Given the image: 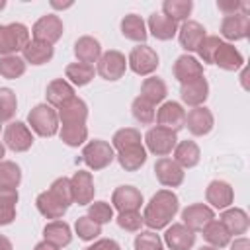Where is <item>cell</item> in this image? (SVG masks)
<instances>
[{
	"label": "cell",
	"instance_id": "6da1fadb",
	"mask_svg": "<svg viewBox=\"0 0 250 250\" xmlns=\"http://www.w3.org/2000/svg\"><path fill=\"white\" fill-rule=\"evenodd\" d=\"M180 209V199L172 189H158L150 201L145 205L143 211V223L150 229V230H160L166 229L172 219L176 217Z\"/></svg>",
	"mask_w": 250,
	"mask_h": 250
},
{
	"label": "cell",
	"instance_id": "7a4b0ae2",
	"mask_svg": "<svg viewBox=\"0 0 250 250\" xmlns=\"http://www.w3.org/2000/svg\"><path fill=\"white\" fill-rule=\"evenodd\" d=\"M29 41L31 33L23 23L14 21L8 25H0V57L18 55Z\"/></svg>",
	"mask_w": 250,
	"mask_h": 250
},
{
	"label": "cell",
	"instance_id": "3957f363",
	"mask_svg": "<svg viewBox=\"0 0 250 250\" xmlns=\"http://www.w3.org/2000/svg\"><path fill=\"white\" fill-rule=\"evenodd\" d=\"M27 127L39 137H53L59 131L57 109L49 104H37L27 113Z\"/></svg>",
	"mask_w": 250,
	"mask_h": 250
},
{
	"label": "cell",
	"instance_id": "277c9868",
	"mask_svg": "<svg viewBox=\"0 0 250 250\" xmlns=\"http://www.w3.org/2000/svg\"><path fill=\"white\" fill-rule=\"evenodd\" d=\"M82 160L90 170H104L115 160V150L107 141L94 139L88 141L82 148Z\"/></svg>",
	"mask_w": 250,
	"mask_h": 250
},
{
	"label": "cell",
	"instance_id": "5b68a950",
	"mask_svg": "<svg viewBox=\"0 0 250 250\" xmlns=\"http://www.w3.org/2000/svg\"><path fill=\"white\" fill-rule=\"evenodd\" d=\"M158 55L152 47H148L146 43L137 45L131 49L129 57H127V66L139 74V76H150L156 68H158Z\"/></svg>",
	"mask_w": 250,
	"mask_h": 250
},
{
	"label": "cell",
	"instance_id": "8992f818",
	"mask_svg": "<svg viewBox=\"0 0 250 250\" xmlns=\"http://www.w3.org/2000/svg\"><path fill=\"white\" fill-rule=\"evenodd\" d=\"M145 145H146L145 148L148 152L162 158V156H168L174 150V146L178 145V137H176L174 131L164 129L160 125H154L145 133Z\"/></svg>",
	"mask_w": 250,
	"mask_h": 250
},
{
	"label": "cell",
	"instance_id": "52a82bcc",
	"mask_svg": "<svg viewBox=\"0 0 250 250\" xmlns=\"http://www.w3.org/2000/svg\"><path fill=\"white\" fill-rule=\"evenodd\" d=\"M127 70V59L121 51H115V49H109L105 53H102V57L98 59V66H96V72L104 78V80H109V82H115L119 78H123Z\"/></svg>",
	"mask_w": 250,
	"mask_h": 250
},
{
	"label": "cell",
	"instance_id": "ba28073f",
	"mask_svg": "<svg viewBox=\"0 0 250 250\" xmlns=\"http://www.w3.org/2000/svg\"><path fill=\"white\" fill-rule=\"evenodd\" d=\"M62 31H64L62 20H61L57 14L41 16V18L33 23V27H31L33 39H35V41L49 43V45H55V43L62 37Z\"/></svg>",
	"mask_w": 250,
	"mask_h": 250
},
{
	"label": "cell",
	"instance_id": "9c48e42d",
	"mask_svg": "<svg viewBox=\"0 0 250 250\" xmlns=\"http://www.w3.org/2000/svg\"><path fill=\"white\" fill-rule=\"evenodd\" d=\"M33 145L31 129L21 121H10L4 129V146L14 152H25Z\"/></svg>",
	"mask_w": 250,
	"mask_h": 250
},
{
	"label": "cell",
	"instance_id": "30bf717a",
	"mask_svg": "<svg viewBox=\"0 0 250 250\" xmlns=\"http://www.w3.org/2000/svg\"><path fill=\"white\" fill-rule=\"evenodd\" d=\"M156 123L164 129H170L174 133H178L180 129H184L186 125V109L182 104L178 102H164L158 111H156Z\"/></svg>",
	"mask_w": 250,
	"mask_h": 250
},
{
	"label": "cell",
	"instance_id": "8fae6325",
	"mask_svg": "<svg viewBox=\"0 0 250 250\" xmlns=\"http://www.w3.org/2000/svg\"><path fill=\"white\" fill-rule=\"evenodd\" d=\"M154 176L164 188H178V186H182L186 172L174 158L162 156L154 164Z\"/></svg>",
	"mask_w": 250,
	"mask_h": 250
},
{
	"label": "cell",
	"instance_id": "7c38bea8",
	"mask_svg": "<svg viewBox=\"0 0 250 250\" xmlns=\"http://www.w3.org/2000/svg\"><path fill=\"white\" fill-rule=\"evenodd\" d=\"M70 188H72V201L76 205H90L94 201V178L92 172L88 170H78L70 178Z\"/></svg>",
	"mask_w": 250,
	"mask_h": 250
},
{
	"label": "cell",
	"instance_id": "4fadbf2b",
	"mask_svg": "<svg viewBox=\"0 0 250 250\" xmlns=\"http://www.w3.org/2000/svg\"><path fill=\"white\" fill-rule=\"evenodd\" d=\"M215 125V117L211 113L209 107L205 105H199V107H191L188 113H186V125L188 131L193 135V137H203L207 133H211Z\"/></svg>",
	"mask_w": 250,
	"mask_h": 250
},
{
	"label": "cell",
	"instance_id": "5bb4252c",
	"mask_svg": "<svg viewBox=\"0 0 250 250\" xmlns=\"http://www.w3.org/2000/svg\"><path fill=\"white\" fill-rule=\"evenodd\" d=\"M205 37H207L205 27L195 20L182 21V25L178 27V41H180L182 49L188 53H195Z\"/></svg>",
	"mask_w": 250,
	"mask_h": 250
},
{
	"label": "cell",
	"instance_id": "9a60e30c",
	"mask_svg": "<svg viewBox=\"0 0 250 250\" xmlns=\"http://www.w3.org/2000/svg\"><path fill=\"white\" fill-rule=\"evenodd\" d=\"M205 201L211 209H227L234 201V189L225 180H213L205 189Z\"/></svg>",
	"mask_w": 250,
	"mask_h": 250
},
{
	"label": "cell",
	"instance_id": "2e32d148",
	"mask_svg": "<svg viewBox=\"0 0 250 250\" xmlns=\"http://www.w3.org/2000/svg\"><path fill=\"white\" fill-rule=\"evenodd\" d=\"M164 242L170 250H189L195 244V232L184 223H172L166 227Z\"/></svg>",
	"mask_w": 250,
	"mask_h": 250
},
{
	"label": "cell",
	"instance_id": "e0dca14e",
	"mask_svg": "<svg viewBox=\"0 0 250 250\" xmlns=\"http://www.w3.org/2000/svg\"><path fill=\"white\" fill-rule=\"evenodd\" d=\"M221 35L227 41H240L250 35V18L244 14L225 16L221 20Z\"/></svg>",
	"mask_w": 250,
	"mask_h": 250
},
{
	"label": "cell",
	"instance_id": "ac0fdd59",
	"mask_svg": "<svg viewBox=\"0 0 250 250\" xmlns=\"http://www.w3.org/2000/svg\"><path fill=\"white\" fill-rule=\"evenodd\" d=\"M143 205V193L135 186H119L111 193V207L121 211H139Z\"/></svg>",
	"mask_w": 250,
	"mask_h": 250
},
{
	"label": "cell",
	"instance_id": "d6986e66",
	"mask_svg": "<svg viewBox=\"0 0 250 250\" xmlns=\"http://www.w3.org/2000/svg\"><path fill=\"white\" fill-rule=\"evenodd\" d=\"M213 219H215V213H213V209H211L209 205H205V203H191V205H188V207L182 211V223H184L188 229H191L193 232L203 230V227H205L209 221H213Z\"/></svg>",
	"mask_w": 250,
	"mask_h": 250
},
{
	"label": "cell",
	"instance_id": "ffe728a7",
	"mask_svg": "<svg viewBox=\"0 0 250 250\" xmlns=\"http://www.w3.org/2000/svg\"><path fill=\"white\" fill-rule=\"evenodd\" d=\"M172 72H174V78L180 82V84H186V82H191L195 78H201L203 76V64L191 57V55H180L172 66Z\"/></svg>",
	"mask_w": 250,
	"mask_h": 250
},
{
	"label": "cell",
	"instance_id": "44dd1931",
	"mask_svg": "<svg viewBox=\"0 0 250 250\" xmlns=\"http://www.w3.org/2000/svg\"><path fill=\"white\" fill-rule=\"evenodd\" d=\"M180 98L186 105L189 107H199L205 104V100L209 98V84L205 80V76L195 78L191 82H186L180 86Z\"/></svg>",
	"mask_w": 250,
	"mask_h": 250
},
{
	"label": "cell",
	"instance_id": "7402d4cb",
	"mask_svg": "<svg viewBox=\"0 0 250 250\" xmlns=\"http://www.w3.org/2000/svg\"><path fill=\"white\" fill-rule=\"evenodd\" d=\"M146 31L158 41H170L178 33V23L170 18H166L162 12H152L146 21Z\"/></svg>",
	"mask_w": 250,
	"mask_h": 250
},
{
	"label": "cell",
	"instance_id": "603a6c76",
	"mask_svg": "<svg viewBox=\"0 0 250 250\" xmlns=\"http://www.w3.org/2000/svg\"><path fill=\"white\" fill-rule=\"evenodd\" d=\"M213 64H217L223 70L234 72V70L244 66V57L240 55V51L232 43L221 41V45H219V49H217V53L213 57Z\"/></svg>",
	"mask_w": 250,
	"mask_h": 250
},
{
	"label": "cell",
	"instance_id": "cb8c5ba5",
	"mask_svg": "<svg viewBox=\"0 0 250 250\" xmlns=\"http://www.w3.org/2000/svg\"><path fill=\"white\" fill-rule=\"evenodd\" d=\"M45 98H47V104L51 107L59 109L61 105H64L66 102H70L74 98V86L66 78H55L47 84Z\"/></svg>",
	"mask_w": 250,
	"mask_h": 250
},
{
	"label": "cell",
	"instance_id": "d4e9b609",
	"mask_svg": "<svg viewBox=\"0 0 250 250\" xmlns=\"http://www.w3.org/2000/svg\"><path fill=\"white\" fill-rule=\"evenodd\" d=\"M219 221L223 223V227L229 230L230 236L246 234V230L250 227V219H248L246 211L240 209V207H227V209H223Z\"/></svg>",
	"mask_w": 250,
	"mask_h": 250
},
{
	"label": "cell",
	"instance_id": "484cf974",
	"mask_svg": "<svg viewBox=\"0 0 250 250\" xmlns=\"http://www.w3.org/2000/svg\"><path fill=\"white\" fill-rule=\"evenodd\" d=\"M57 117L61 125H70V123H86L88 119V105L82 98H72L64 105L57 109Z\"/></svg>",
	"mask_w": 250,
	"mask_h": 250
},
{
	"label": "cell",
	"instance_id": "4316f807",
	"mask_svg": "<svg viewBox=\"0 0 250 250\" xmlns=\"http://www.w3.org/2000/svg\"><path fill=\"white\" fill-rule=\"evenodd\" d=\"M74 57L78 59V62H84V64L98 62V59L102 57L100 41L96 37H90V35L78 37L76 43H74Z\"/></svg>",
	"mask_w": 250,
	"mask_h": 250
},
{
	"label": "cell",
	"instance_id": "83f0119b",
	"mask_svg": "<svg viewBox=\"0 0 250 250\" xmlns=\"http://www.w3.org/2000/svg\"><path fill=\"white\" fill-rule=\"evenodd\" d=\"M43 240L55 244L57 248H64L72 242V230H70L68 223L57 219L43 227Z\"/></svg>",
	"mask_w": 250,
	"mask_h": 250
},
{
	"label": "cell",
	"instance_id": "f1b7e54d",
	"mask_svg": "<svg viewBox=\"0 0 250 250\" xmlns=\"http://www.w3.org/2000/svg\"><path fill=\"white\" fill-rule=\"evenodd\" d=\"M53 55H55L53 45L43 43V41H35V39H31L21 51V59L25 61V64L29 62V64H35V66L49 62L53 59Z\"/></svg>",
	"mask_w": 250,
	"mask_h": 250
},
{
	"label": "cell",
	"instance_id": "f546056e",
	"mask_svg": "<svg viewBox=\"0 0 250 250\" xmlns=\"http://www.w3.org/2000/svg\"><path fill=\"white\" fill-rule=\"evenodd\" d=\"M115 158H117L119 166L125 172H135V170H139L146 162V148L143 146V143L141 145H133V146L117 150Z\"/></svg>",
	"mask_w": 250,
	"mask_h": 250
},
{
	"label": "cell",
	"instance_id": "4dcf8cb0",
	"mask_svg": "<svg viewBox=\"0 0 250 250\" xmlns=\"http://www.w3.org/2000/svg\"><path fill=\"white\" fill-rule=\"evenodd\" d=\"M174 160L186 170V168H193L199 164V158H201V150L197 146L195 141H178V145L174 146Z\"/></svg>",
	"mask_w": 250,
	"mask_h": 250
},
{
	"label": "cell",
	"instance_id": "1f68e13d",
	"mask_svg": "<svg viewBox=\"0 0 250 250\" xmlns=\"http://www.w3.org/2000/svg\"><path fill=\"white\" fill-rule=\"evenodd\" d=\"M121 33L125 39L129 41H135L139 45H143L148 37V31H146V23L141 16L137 14H127L123 20H121Z\"/></svg>",
	"mask_w": 250,
	"mask_h": 250
},
{
	"label": "cell",
	"instance_id": "d6a6232c",
	"mask_svg": "<svg viewBox=\"0 0 250 250\" xmlns=\"http://www.w3.org/2000/svg\"><path fill=\"white\" fill-rule=\"evenodd\" d=\"M35 205H37V211H39L45 219H53V221L62 219L64 213L68 211V207H64L49 189H47V191H41V193L37 195Z\"/></svg>",
	"mask_w": 250,
	"mask_h": 250
},
{
	"label": "cell",
	"instance_id": "836d02e7",
	"mask_svg": "<svg viewBox=\"0 0 250 250\" xmlns=\"http://www.w3.org/2000/svg\"><path fill=\"white\" fill-rule=\"evenodd\" d=\"M166 94H168L166 82H164L162 78H158V76H148V78H145L143 84H141V98H145V100L150 102L152 105L164 102Z\"/></svg>",
	"mask_w": 250,
	"mask_h": 250
},
{
	"label": "cell",
	"instance_id": "e575fe53",
	"mask_svg": "<svg viewBox=\"0 0 250 250\" xmlns=\"http://www.w3.org/2000/svg\"><path fill=\"white\" fill-rule=\"evenodd\" d=\"M203 238L207 240V244L209 246H215V248H225V246H229L230 244V234H229V230L223 227V223L219 221V219H213V221H209L205 227H203Z\"/></svg>",
	"mask_w": 250,
	"mask_h": 250
},
{
	"label": "cell",
	"instance_id": "d590c367",
	"mask_svg": "<svg viewBox=\"0 0 250 250\" xmlns=\"http://www.w3.org/2000/svg\"><path fill=\"white\" fill-rule=\"evenodd\" d=\"M96 74L94 64H84V62H70L64 68V76L72 86H86L92 82Z\"/></svg>",
	"mask_w": 250,
	"mask_h": 250
},
{
	"label": "cell",
	"instance_id": "8d00e7d4",
	"mask_svg": "<svg viewBox=\"0 0 250 250\" xmlns=\"http://www.w3.org/2000/svg\"><path fill=\"white\" fill-rule=\"evenodd\" d=\"M191 10H193V2L191 0H164L162 2V14L166 18L174 20L176 23L188 21Z\"/></svg>",
	"mask_w": 250,
	"mask_h": 250
},
{
	"label": "cell",
	"instance_id": "74e56055",
	"mask_svg": "<svg viewBox=\"0 0 250 250\" xmlns=\"http://www.w3.org/2000/svg\"><path fill=\"white\" fill-rule=\"evenodd\" d=\"M59 137L64 145L68 146H80L88 141V127L86 123H70V125H61Z\"/></svg>",
	"mask_w": 250,
	"mask_h": 250
},
{
	"label": "cell",
	"instance_id": "f35d334b",
	"mask_svg": "<svg viewBox=\"0 0 250 250\" xmlns=\"http://www.w3.org/2000/svg\"><path fill=\"white\" fill-rule=\"evenodd\" d=\"M18 189H4L0 188V227L10 225L16 219V203H18Z\"/></svg>",
	"mask_w": 250,
	"mask_h": 250
},
{
	"label": "cell",
	"instance_id": "ab89813d",
	"mask_svg": "<svg viewBox=\"0 0 250 250\" xmlns=\"http://www.w3.org/2000/svg\"><path fill=\"white\" fill-rule=\"evenodd\" d=\"M21 182V170L16 162L12 160H2L0 162V188L4 189H18Z\"/></svg>",
	"mask_w": 250,
	"mask_h": 250
},
{
	"label": "cell",
	"instance_id": "60d3db41",
	"mask_svg": "<svg viewBox=\"0 0 250 250\" xmlns=\"http://www.w3.org/2000/svg\"><path fill=\"white\" fill-rule=\"evenodd\" d=\"M141 143H143L141 131L135 129V127H123V129L115 131L113 137H111L113 150H121V148H127V146H133V145H141Z\"/></svg>",
	"mask_w": 250,
	"mask_h": 250
},
{
	"label": "cell",
	"instance_id": "b9f144b4",
	"mask_svg": "<svg viewBox=\"0 0 250 250\" xmlns=\"http://www.w3.org/2000/svg\"><path fill=\"white\" fill-rule=\"evenodd\" d=\"M25 72V61L18 55L0 57V76L8 80H16Z\"/></svg>",
	"mask_w": 250,
	"mask_h": 250
},
{
	"label": "cell",
	"instance_id": "7bdbcfd3",
	"mask_svg": "<svg viewBox=\"0 0 250 250\" xmlns=\"http://www.w3.org/2000/svg\"><path fill=\"white\" fill-rule=\"evenodd\" d=\"M18 111V98L12 88H0V123L12 121Z\"/></svg>",
	"mask_w": 250,
	"mask_h": 250
},
{
	"label": "cell",
	"instance_id": "ee69618b",
	"mask_svg": "<svg viewBox=\"0 0 250 250\" xmlns=\"http://www.w3.org/2000/svg\"><path fill=\"white\" fill-rule=\"evenodd\" d=\"M131 111H133V117L141 123V125H150L154 123V117H156V111H154V105L150 102H146L145 98L137 96L131 104Z\"/></svg>",
	"mask_w": 250,
	"mask_h": 250
},
{
	"label": "cell",
	"instance_id": "f6af8a7d",
	"mask_svg": "<svg viewBox=\"0 0 250 250\" xmlns=\"http://www.w3.org/2000/svg\"><path fill=\"white\" fill-rule=\"evenodd\" d=\"M74 232L78 234V238L80 240H96L100 234H102V225H98V223H94L88 215H84V217H78L76 219V223H74Z\"/></svg>",
	"mask_w": 250,
	"mask_h": 250
},
{
	"label": "cell",
	"instance_id": "bcb514c9",
	"mask_svg": "<svg viewBox=\"0 0 250 250\" xmlns=\"http://www.w3.org/2000/svg\"><path fill=\"white\" fill-rule=\"evenodd\" d=\"M133 246L135 250H164V242L154 230H139Z\"/></svg>",
	"mask_w": 250,
	"mask_h": 250
},
{
	"label": "cell",
	"instance_id": "7dc6e473",
	"mask_svg": "<svg viewBox=\"0 0 250 250\" xmlns=\"http://www.w3.org/2000/svg\"><path fill=\"white\" fill-rule=\"evenodd\" d=\"M49 191L64 205V207H70L74 201H72V188H70V178H64V176H61V178H57L53 184H51V188H49Z\"/></svg>",
	"mask_w": 250,
	"mask_h": 250
},
{
	"label": "cell",
	"instance_id": "c3c4849f",
	"mask_svg": "<svg viewBox=\"0 0 250 250\" xmlns=\"http://www.w3.org/2000/svg\"><path fill=\"white\" fill-rule=\"evenodd\" d=\"M88 217L98 225H105L113 221V207L107 201H94L88 205Z\"/></svg>",
	"mask_w": 250,
	"mask_h": 250
},
{
	"label": "cell",
	"instance_id": "681fc988",
	"mask_svg": "<svg viewBox=\"0 0 250 250\" xmlns=\"http://www.w3.org/2000/svg\"><path fill=\"white\" fill-rule=\"evenodd\" d=\"M115 221H117V225H119L123 230H127V232H139L141 227L145 225V223H143V215H141L139 211H121V213L115 217Z\"/></svg>",
	"mask_w": 250,
	"mask_h": 250
},
{
	"label": "cell",
	"instance_id": "f907efd6",
	"mask_svg": "<svg viewBox=\"0 0 250 250\" xmlns=\"http://www.w3.org/2000/svg\"><path fill=\"white\" fill-rule=\"evenodd\" d=\"M221 37H217V35H207L203 41H201V45L197 47V55H199V59L203 61V62H207V64H213V57H215V53H217V49H219V45H221Z\"/></svg>",
	"mask_w": 250,
	"mask_h": 250
},
{
	"label": "cell",
	"instance_id": "816d5d0a",
	"mask_svg": "<svg viewBox=\"0 0 250 250\" xmlns=\"http://www.w3.org/2000/svg\"><path fill=\"white\" fill-rule=\"evenodd\" d=\"M217 8L225 14V16H232V14H244L248 16V2L242 0H217Z\"/></svg>",
	"mask_w": 250,
	"mask_h": 250
},
{
	"label": "cell",
	"instance_id": "f5cc1de1",
	"mask_svg": "<svg viewBox=\"0 0 250 250\" xmlns=\"http://www.w3.org/2000/svg\"><path fill=\"white\" fill-rule=\"evenodd\" d=\"M84 250H121V246L113 240V238H100L96 240L92 246L84 248Z\"/></svg>",
	"mask_w": 250,
	"mask_h": 250
},
{
	"label": "cell",
	"instance_id": "db71d44e",
	"mask_svg": "<svg viewBox=\"0 0 250 250\" xmlns=\"http://www.w3.org/2000/svg\"><path fill=\"white\" fill-rule=\"evenodd\" d=\"M230 250H250V240L246 236H236L234 242H230Z\"/></svg>",
	"mask_w": 250,
	"mask_h": 250
},
{
	"label": "cell",
	"instance_id": "11a10c76",
	"mask_svg": "<svg viewBox=\"0 0 250 250\" xmlns=\"http://www.w3.org/2000/svg\"><path fill=\"white\" fill-rule=\"evenodd\" d=\"M33 250H61V248H57L55 244H51V242H47V240H41V242H37V244L33 246Z\"/></svg>",
	"mask_w": 250,
	"mask_h": 250
},
{
	"label": "cell",
	"instance_id": "9f6ffc18",
	"mask_svg": "<svg viewBox=\"0 0 250 250\" xmlns=\"http://www.w3.org/2000/svg\"><path fill=\"white\" fill-rule=\"evenodd\" d=\"M0 250H14V248H12L10 238H8V236H4V234H0Z\"/></svg>",
	"mask_w": 250,
	"mask_h": 250
},
{
	"label": "cell",
	"instance_id": "6f0895ef",
	"mask_svg": "<svg viewBox=\"0 0 250 250\" xmlns=\"http://www.w3.org/2000/svg\"><path fill=\"white\" fill-rule=\"evenodd\" d=\"M51 6H53V8H68V6H72V2H66V4H59V2H51Z\"/></svg>",
	"mask_w": 250,
	"mask_h": 250
},
{
	"label": "cell",
	"instance_id": "680465c9",
	"mask_svg": "<svg viewBox=\"0 0 250 250\" xmlns=\"http://www.w3.org/2000/svg\"><path fill=\"white\" fill-rule=\"evenodd\" d=\"M4 156H6V146H4V143H0V162L4 160Z\"/></svg>",
	"mask_w": 250,
	"mask_h": 250
},
{
	"label": "cell",
	"instance_id": "91938a15",
	"mask_svg": "<svg viewBox=\"0 0 250 250\" xmlns=\"http://www.w3.org/2000/svg\"><path fill=\"white\" fill-rule=\"evenodd\" d=\"M199 250H219V248H215V246H209V244H207V246H201Z\"/></svg>",
	"mask_w": 250,
	"mask_h": 250
},
{
	"label": "cell",
	"instance_id": "94428289",
	"mask_svg": "<svg viewBox=\"0 0 250 250\" xmlns=\"http://www.w3.org/2000/svg\"><path fill=\"white\" fill-rule=\"evenodd\" d=\"M6 8V0H0V12Z\"/></svg>",
	"mask_w": 250,
	"mask_h": 250
},
{
	"label": "cell",
	"instance_id": "6125c7cd",
	"mask_svg": "<svg viewBox=\"0 0 250 250\" xmlns=\"http://www.w3.org/2000/svg\"><path fill=\"white\" fill-rule=\"evenodd\" d=\"M0 131H2V123H0Z\"/></svg>",
	"mask_w": 250,
	"mask_h": 250
}]
</instances>
